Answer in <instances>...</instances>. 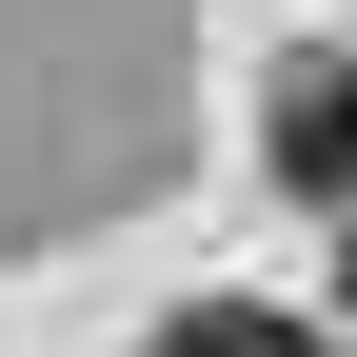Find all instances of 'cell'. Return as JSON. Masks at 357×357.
I'll return each mask as SVG.
<instances>
[{"label": "cell", "mask_w": 357, "mask_h": 357, "mask_svg": "<svg viewBox=\"0 0 357 357\" xmlns=\"http://www.w3.org/2000/svg\"><path fill=\"white\" fill-rule=\"evenodd\" d=\"M278 178H298V199H357V79H337V60L278 79Z\"/></svg>", "instance_id": "obj_1"}, {"label": "cell", "mask_w": 357, "mask_h": 357, "mask_svg": "<svg viewBox=\"0 0 357 357\" xmlns=\"http://www.w3.org/2000/svg\"><path fill=\"white\" fill-rule=\"evenodd\" d=\"M139 357H318V337H298V318H258V298H199V318H159Z\"/></svg>", "instance_id": "obj_2"}]
</instances>
